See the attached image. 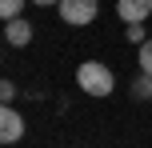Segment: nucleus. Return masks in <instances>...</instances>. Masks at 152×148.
Listing matches in <instances>:
<instances>
[{"mask_svg": "<svg viewBox=\"0 0 152 148\" xmlns=\"http://www.w3.org/2000/svg\"><path fill=\"white\" fill-rule=\"evenodd\" d=\"M116 12L124 24H144L152 12V0H116Z\"/></svg>", "mask_w": 152, "mask_h": 148, "instance_id": "nucleus-4", "label": "nucleus"}, {"mask_svg": "<svg viewBox=\"0 0 152 148\" xmlns=\"http://www.w3.org/2000/svg\"><path fill=\"white\" fill-rule=\"evenodd\" d=\"M76 84H80L88 96H112L116 76H112V72H108L100 60H84L80 68H76Z\"/></svg>", "mask_w": 152, "mask_h": 148, "instance_id": "nucleus-1", "label": "nucleus"}, {"mask_svg": "<svg viewBox=\"0 0 152 148\" xmlns=\"http://www.w3.org/2000/svg\"><path fill=\"white\" fill-rule=\"evenodd\" d=\"M4 40H8V44H16V48L28 44V40H32V24L20 20V16H16V20H8V24H4Z\"/></svg>", "mask_w": 152, "mask_h": 148, "instance_id": "nucleus-5", "label": "nucleus"}, {"mask_svg": "<svg viewBox=\"0 0 152 148\" xmlns=\"http://www.w3.org/2000/svg\"><path fill=\"white\" fill-rule=\"evenodd\" d=\"M32 4H44V8H48V4H60V0H32Z\"/></svg>", "mask_w": 152, "mask_h": 148, "instance_id": "nucleus-11", "label": "nucleus"}, {"mask_svg": "<svg viewBox=\"0 0 152 148\" xmlns=\"http://www.w3.org/2000/svg\"><path fill=\"white\" fill-rule=\"evenodd\" d=\"M140 72H148V76H152V40L140 44Z\"/></svg>", "mask_w": 152, "mask_h": 148, "instance_id": "nucleus-8", "label": "nucleus"}, {"mask_svg": "<svg viewBox=\"0 0 152 148\" xmlns=\"http://www.w3.org/2000/svg\"><path fill=\"white\" fill-rule=\"evenodd\" d=\"M100 12L96 0H60V20L64 24H92Z\"/></svg>", "mask_w": 152, "mask_h": 148, "instance_id": "nucleus-2", "label": "nucleus"}, {"mask_svg": "<svg viewBox=\"0 0 152 148\" xmlns=\"http://www.w3.org/2000/svg\"><path fill=\"white\" fill-rule=\"evenodd\" d=\"M20 136H24V120H20V112L4 104V112H0V140H4V144H16Z\"/></svg>", "mask_w": 152, "mask_h": 148, "instance_id": "nucleus-3", "label": "nucleus"}, {"mask_svg": "<svg viewBox=\"0 0 152 148\" xmlns=\"http://www.w3.org/2000/svg\"><path fill=\"white\" fill-rule=\"evenodd\" d=\"M20 8H24V0H0V16H4V20H16Z\"/></svg>", "mask_w": 152, "mask_h": 148, "instance_id": "nucleus-6", "label": "nucleus"}, {"mask_svg": "<svg viewBox=\"0 0 152 148\" xmlns=\"http://www.w3.org/2000/svg\"><path fill=\"white\" fill-rule=\"evenodd\" d=\"M0 100H4V104L16 100V84H12V80H4V84H0Z\"/></svg>", "mask_w": 152, "mask_h": 148, "instance_id": "nucleus-9", "label": "nucleus"}, {"mask_svg": "<svg viewBox=\"0 0 152 148\" xmlns=\"http://www.w3.org/2000/svg\"><path fill=\"white\" fill-rule=\"evenodd\" d=\"M128 40L132 44H144V24H128Z\"/></svg>", "mask_w": 152, "mask_h": 148, "instance_id": "nucleus-10", "label": "nucleus"}, {"mask_svg": "<svg viewBox=\"0 0 152 148\" xmlns=\"http://www.w3.org/2000/svg\"><path fill=\"white\" fill-rule=\"evenodd\" d=\"M132 92H136L140 100H148V96H152V76H148V72H144L140 80H136V84H132Z\"/></svg>", "mask_w": 152, "mask_h": 148, "instance_id": "nucleus-7", "label": "nucleus"}]
</instances>
